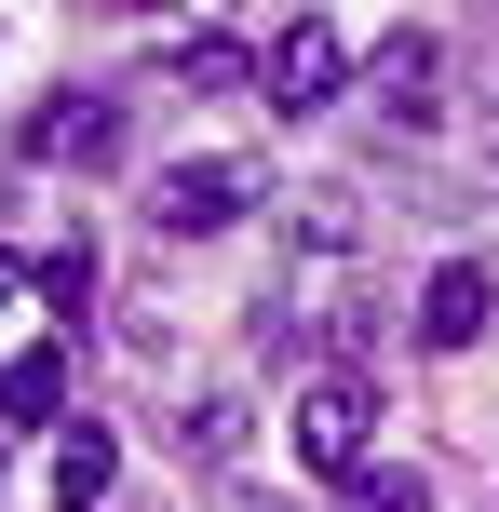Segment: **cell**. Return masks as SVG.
<instances>
[{
	"label": "cell",
	"instance_id": "6da1fadb",
	"mask_svg": "<svg viewBox=\"0 0 499 512\" xmlns=\"http://www.w3.org/2000/svg\"><path fill=\"white\" fill-rule=\"evenodd\" d=\"M122 135H135V95H108V81H54L41 108H27V176H54V162H68V176H95V162H122Z\"/></svg>",
	"mask_w": 499,
	"mask_h": 512
},
{
	"label": "cell",
	"instance_id": "7a4b0ae2",
	"mask_svg": "<svg viewBox=\"0 0 499 512\" xmlns=\"http://www.w3.org/2000/svg\"><path fill=\"white\" fill-rule=\"evenodd\" d=\"M270 203V176L243 149H203V162H162V189H149V230L162 243H216V230H243V216Z\"/></svg>",
	"mask_w": 499,
	"mask_h": 512
},
{
	"label": "cell",
	"instance_id": "3957f363",
	"mask_svg": "<svg viewBox=\"0 0 499 512\" xmlns=\"http://www.w3.org/2000/svg\"><path fill=\"white\" fill-rule=\"evenodd\" d=\"M297 459H311L324 486H378V391L351 378V364L297 391Z\"/></svg>",
	"mask_w": 499,
	"mask_h": 512
},
{
	"label": "cell",
	"instance_id": "277c9868",
	"mask_svg": "<svg viewBox=\"0 0 499 512\" xmlns=\"http://www.w3.org/2000/svg\"><path fill=\"white\" fill-rule=\"evenodd\" d=\"M338 81H351V27H338V14H284V27H270L257 108H284V122H311V108H338Z\"/></svg>",
	"mask_w": 499,
	"mask_h": 512
},
{
	"label": "cell",
	"instance_id": "5b68a950",
	"mask_svg": "<svg viewBox=\"0 0 499 512\" xmlns=\"http://www.w3.org/2000/svg\"><path fill=\"white\" fill-rule=\"evenodd\" d=\"M486 324H499V270L486 256H446V270L419 283V351H473Z\"/></svg>",
	"mask_w": 499,
	"mask_h": 512
},
{
	"label": "cell",
	"instance_id": "8992f818",
	"mask_svg": "<svg viewBox=\"0 0 499 512\" xmlns=\"http://www.w3.org/2000/svg\"><path fill=\"white\" fill-rule=\"evenodd\" d=\"M108 472H122V432H108V418H68V432H54V512H95L108 499Z\"/></svg>",
	"mask_w": 499,
	"mask_h": 512
},
{
	"label": "cell",
	"instance_id": "52a82bcc",
	"mask_svg": "<svg viewBox=\"0 0 499 512\" xmlns=\"http://www.w3.org/2000/svg\"><path fill=\"white\" fill-rule=\"evenodd\" d=\"M0 418H54V432H68V337H41V351L0 364Z\"/></svg>",
	"mask_w": 499,
	"mask_h": 512
},
{
	"label": "cell",
	"instance_id": "ba28073f",
	"mask_svg": "<svg viewBox=\"0 0 499 512\" xmlns=\"http://www.w3.org/2000/svg\"><path fill=\"white\" fill-rule=\"evenodd\" d=\"M176 68H189V81H243V68H270V41L230 27V14H203V27H176Z\"/></svg>",
	"mask_w": 499,
	"mask_h": 512
},
{
	"label": "cell",
	"instance_id": "9c48e42d",
	"mask_svg": "<svg viewBox=\"0 0 499 512\" xmlns=\"http://www.w3.org/2000/svg\"><path fill=\"white\" fill-rule=\"evenodd\" d=\"M378 108H392V122H432V27H405V41L378 54Z\"/></svg>",
	"mask_w": 499,
	"mask_h": 512
},
{
	"label": "cell",
	"instance_id": "30bf717a",
	"mask_svg": "<svg viewBox=\"0 0 499 512\" xmlns=\"http://www.w3.org/2000/svg\"><path fill=\"white\" fill-rule=\"evenodd\" d=\"M41 297H54V324H81V297H95V243H81V230L41 256Z\"/></svg>",
	"mask_w": 499,
	"mask_h": 512
},
{
	"label": "cell",
	"instance_id": "8fae6325",
	"mask_svg": "<svg viewBox=\"0 0 499 512\" xmlns=\"http://www.w3.org/2000/svg\"><path fill=\"white\" fill-rule=\"evenodd\" d=\"M189 459H243V405H230V391L189 405Z\"/></svg>",
	"mask_w": 499,
	"mask_h": 512
},
{
	"label": "cell",
	"instance_id": "7c38bea8",
	"mask_svg": "<svg viewBox=\"0 0 499 512\" xmlns=\"http://www.w3.org/2000/svg\"><path fill=\"white\" fill-rule=\"evenodd\" d=\"M351 512H432V486L419 472H378V486H351Z\"/></svg>",
	"mask_w": 499,
	"mask_h": 512
},
{
	"label": "cell",
	"instance_id": "4fadbf2b",
	"mask_svg": "<svg viewBox=\"0 0 499 512\" xmlns=\"http://www.w3.org/2000/svg\"><path fill=\"white\" fill-rule=\"evenodd\" d=\"M27 283H41V256H14V243H0V310H14Z\"/></svg>",
	"mask_w": 499,
	"mask_h": 512
}]
</instances>
